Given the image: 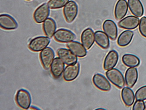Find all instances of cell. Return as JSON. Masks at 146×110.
Masks as SVG:
<instances>
[{"instance_id": "6da1fadb", "label": "cell", "mask_w": 146, "mask_h": 110, "mask_svg": "<svg viewBox=\"0 0 146 110\" xmlns=\"http://www.w3.org/2000/svg\"><path fill=\"white\" fill-rule=\"evenodd\" d=\"M106 75L108 80L118 88H123L125 85V80L121 72L116 68L108 70Z\"/></svg>"}, {"instance_id": "7a4b0ae2", "label": "cell", "mask_w": 146, "mask_h": 110, "mask_svg": "<svg viewBox=\"0 0 146 110\" xmlns=\"http://www.w3.org/2000/svg\"><path fill=\"white\" fill-rule=\"evenodd\" d=\"M15 101L19 107L24 110H27L31 107L32 102L30 93L25 89H19L15 95Z\"/></svg>"}, {"instance_id": "3957f363", "label": "cell", "mask_w": 146, "mask_h": 110, "mask_svg": "<svg viewBox=\"0 0 146 110\" xmlns=\"http://www.w3.org/2000/svg\"><path fill=\"white\" fill-rule=\"evenodd\" d=\"M50 39L48 37L39 36L31 40L28 45L30 50L34 52H39L47 47L50 43Z\"/></svg>"}, {"instance_id": "277c9868", "label": "cell", "mask_w": 146, "mask_h": 110, "mask_svg": "<svg viewBox=\"0 0 146 110\" xmlns=\"http://www.w3.org/2000/svg\"><path fill=\"white\" fill-rule=\"evenodd\" d=\"M78 13V5L74 1H68L64 7V15L66 22L69 23H72L75 20Z\"/></svg>"}, {"instance_id": "5b68a950", "label": "cell", "mask_w": 146, "mask_h": 110, "mask_svg": "<svg viewBox=\"0 0 146 110\" xmlns=\"http://www.w3.org/2000/svg\"><path fill=\"white\" fill-rule=\"evenodd\" d=\"M54 52L50 47H46L40 53V58L43 68L48 70L50 68L51 64L54 60Z\"/></svg>"}, {"instance_id": "8992f818", "label": "cell", "mask_w": 146, "mask_h": 110, "mask_svg": "<svg viewBox=\"0 0 146 110\" xmlns=\"http://www.w3.org/2000/svg\"><path fill=\"white\" fill-rule=\"evenodd\" d=\"M80 63L77 62L73 64L68 65L65 68L63 77L66 82H71L76 79L80 74Z\"/></svg>"}, {"instance_id": "52a82bcc", "label": "cell", "mask_w": 146, "mask_h": 110, "mask_svg": "<svg viewBox=\"0 0 146 110\" xmlns=\"http://www.w3.org/2000/svg\"><path fill=\"white\" fill-rule=\"evenodd\" d=\"M54 39L60 43H68L76 39V36L72 32L66 29H59L54 35Z\"/></svg>"}, {"instance_id": "ba28073f", "label": "cell", "mask_w": 146, "mask_h": 110, "mask_svg": "<svg viewBox=\"0 0 146 110\" xmlns=\"http://www.w3.org/2000/svg\"><path fill=\"white\" fill-rule=\"evenodd\" d=\"M50 11L48 5L44 3L38 7L33 13V19L37 23H44L49 16Z\"/></svg>"}, {"instance_id": "9c48e42d", "label": "cell", "mask_w": 146, "mask_h": 110, "mask_svg": "<svg viewBox=\"0 0 146 110\" xmlns=\"http://www.w3.org/2000/svg\"><path fill=\"white\" fill-rule=\"evenodd\" d=\"M58 56L66 64L70 65L76 64L78 61L77 56L72 53L69 49L60 48L57 51Z\"/></svg>"}, {"instance_id": "30bf717a", "label": "cell", "mask_w": 146, "mask_h": 110, "mask_svg": "<svg viewBox=\"0 0 146 110\" xmlns=\"http://www.w3.org/2000/svg\"><path fill=\"white\" fill-rule=\"evenodd\" d=\"M92 81L98 89L104 92H108L111 89V85L107 79L102 74H96L93 76Z\"/></svg>"}, {"instance_id": "8fae6325", "label": "cell", "mask_w": 146, "mask_h": 110, "mask_svg": "<svg viewBox=\"0 0 146 110\" xmlns=\"http://www.w3.org/2000/svg\"><path fill=\"white\" fill-rule=\"evenodd\" d=\"M139 18L133 15H129L122 19L118 23V26L121 28L134 30L139 25Z\"/></svg>"}, {"instance_id": "7c38bea8", "label": "cell", "mask_w": 146, "mask_h": 110, "mask_svg": "<svg viewBox=\"0 0 146 110\" xmlns=\"http://www.w3.org/2000/svg\"><path fill=\"white\" fill-rule=\"evenodd\" d=\"M0 27L5 30H14L18 27L14 18L9 15L3 14L0 15Z\"/></svg>"}, {"instance_id": "4fadbf2b", "label": "cell", "mask_w": 146, "mask_h": 110, "mask_svg": "<svg viewBox=\"0 0 146 110\" xmlns=\"http://www.w3.org/2000/svg\"><path fill=\"white\" fill-rule=\"evenodd\" d=\"M81 41L86 50L91 48L95 41L94 32L92 29L88 28L83 31L81 35Z\"/></svg>"}, {"instance_id": "5bb4252c", "label": "cell", "mask_w": 146, "mask_h": 110, "mask_svg": "<svg viewBox=\"0 0 146 110\" xmlns=\"http://www.w3.org/2000/svg\"><path fill=\"white\" fill-rule=\"evenodd\" d=\"M103 29L109 38L115 41L118 37V28L115 23L113 20L107 19L103 24Z\"/></svg>"}, {"instance_id": "9a60e30c", "label": "cell", "mask_w": 146, "mask_h": 110, "mask_svg": "<svg viewBox=\"0 0 146 110\" xmlns=\"http://www.w3.org/2000/svg\"><path fill=\"white\" fill-rule=\"evenodd\" d=\"M118 52L115 50L110 51L104 59L103 67L105 70H108L115 68L119 60Z\"/></svg>"}, {"instance_id": "2e32d148", "label": "cell", "mask_w": 146, "mask_h": 110, "mask_svg": "<svg viewBox=\"0 0 146 110\" xmlns=\"http://www.w3.org/2000/svg\"><path fill=\"white\" fill-rule=\"evenodd\" d=\"M65 64L59 57L54 58L50 68V72L54 78H59L62 76L65 68Z\"/></svg>"}, {"instance_id": "e0dca14e", "label": "cell", "mask_w": 146, "mask_h": 110, "mask_svg": "<svg viewBox=\"0 0 146 110\" xmlns=\"http://www.w3.org/2000/svg\"><path fill=\"white\" fill-rule=\"evenodd\" d=\"M128 11V3L126 0H119L115 6L114 14L117 20H120L127 14Z\"/></svg>"}, {"instance_id": "ac0fdd59", "label": "cell", "mask_w": 146, "mask_h": 110, "mask_svg": "<svg viewBox=\"0 0 146 110\" xmlns=\"http://www.w3.org/2000/svg\"><path fill=\"white\" fill-rule=\"evenodd\" d=\"M67 47L72 53L80 58L85 57L87 55V51L82 44L76 41L67 43Z\"/></svg>"}, {"instance_id": "d6986e66", "label": "cell", "mask_w": 146, "mask_h": 110, "mask_svg": "<svg viewBox=\"0 0 146 110\" xmlns=\"http://www.w3.org/2000/svg\"><path fill=\"white\" fill-rule=\"evenodd\" d=\"M138 78V72L135 68H129L126 70L125 75V84L128 87L133 88Z\"/></svg>"}, {"instance_id": "ffe728a7", "label": "cell", "mask_w": 146, "mask_h": 110, "mask_svg": "<svg viewBox=\"0 0 146 110\" xmlns=\"http://www.w3.org/2000/svg\"><path fill=\"white\" fill-rule=\"evenodd\" d=\"M128 7L131 13L137 17H141L144 14L143 5L140 0H128Z\"/></svg>"}, {"instance_id": "44dd1931", "label": "cell", "mask_w": 146, "mask_h": 110, "mask_svg": "<svg viewBox=\"0 0 146 110\" xmlns=\"http://www.w3.org/2000/svg\"><path fill=\"white\" fill-rule=\"evenodd\" d=\"M95 41L96 44L104 50H106L110 46L109 37L104 32L98 30L94 33Z\"/></svg>"}, {"instance_id": "7402d4cb", "label": "cell", "mask_w": 146, "mask_h": 110, "mask_svg": "<svg viewBox=\"0 0 146 110\" xmlns=\"http://www.w3.org/2000/svg\"><path fill=\"white\" fill-rule=\"evenodd\" d=\"M122 101L125 106L130 107L133 104L135 99V95L133 91L130 88L125 87L122 89L121 92Z\"/></svg>"}, {"instance_id": "603a6c76", "label": "cell", "mask_w": 146, "mask_h": 110, "mask_svg": "<svg viewBox=\"0 0 146 110\" xmlns=\"http://www.w3.org/2000/svg\"><path fill=\"white\" fill-rule=\"evenodd\" d=\"M43 30L45 34L49 38H52L56 32L57 26L55 21L51 18H48L43 23Z\"/></svg>"}, {"instance_id": "cb8c5ba5", "label": "cell", "mask_w": 146, "mask_h": 110, "mask_svg": "<svg viewBox=\"0 0 146 110\" xmlns=\"http://www.w3.org/2000/svg\"><path fill=\"white\" fill-rule=\"evenodd\" d=\"M133 36L134 33L132 30H125L118 37L117 44L121 47L126 46L132 42Z\"/></svg>"}, {"instance_id": "d4e9b609", "label": "cell", "mask_w": 146, "mask_h": 110, "mask_svg": "<svg viewBox=\"0 0 146 110\" xmlns=\"http://www.w3.org/2000/svg\"><path fill=\"white\" fill-rule=\"evenodd\" d=\"M122 63L129 68H136L141 64V60L136 55L132 54H125L122 57Z\"/></svg>"}, {"instance_id": "484cf974", "label": "cell", "mask_w": 146, "mask_h": 110, "mask_svg": "<svg viewBox=\"0 0 146 110\" xmlns=\"http://www.w3.org/2000/svg\"><path fill=\"white\" fill-rule=\"evenodd\" d=\"M69 0H50L48 5L51 9H61L64 7Z\"/></svg>"}, {"instance_id": "4316f807", "label": "cell", "mask_w": 146, "mask_h": 110, "mask_svg": "<svg viewBox=\"0 0 146 110\" xmlns=\"http://www.w3.org/2000/svg\"><path fill=\"white\" fill-rule=\"evenodd\" d=\"M135 98L137 101L146 100V85L137 89L135 93Z\"/></svg>"}, {"instance_id": "83f0119b", "label": "cell", "mask_w": 146, "mask_h": 110, "mask_svg": "<svg viewBox=\"0 0 146 110\" xmlns=\"http://www.w3.org/2000/svg\"><path fill=\"white\" fill-rule=\"evenodd\" d=\"M139 30L141 35L146 38V17L143 16L141 18L139 25Z\"/></svg>"}, {"instance_id": "f1b7e54d", "label": "cell", "mask_w": 146, "mask_h": 110, "mask_svg": "<svg viewBox=\"0 0 146 110\" xmlns=\"http://www.w3.org/2000/svg\"><path fill=\"white\" fill-rule=\"evenodd\" d=\"M133 110H145V103L143 101H137L134 103Z\"/></svg>"}, {"instance_id": "f546056e", "label": "cell", "mask_w": 146, "mask_h": 110, "mask_svg": "<svg viewBox=\"0 0 146 110\" xmlns=\"http://www.w3.org/2000/svg\"><path fill=\"white\" fill-rule=\"evenodd\" d=\"M97 110H104V108H98V109H97Z\"/></svg>"}, {"instance_id": "4dcf8cb0", "label": "cell", "mask_w": 146, "mask_h": 110, "mask_svg": "<svg viewBox=\"0 0 146 110\" xmlns=\"http://www.w3.org/2000/svg\"><path fill=\"white\" fill-rule=\"evenodd\" d=\"M144 103H145V109L146 110V102H144Z\"/></svg>"}, {"instance_id": "1f68e13d", "label": "cell", "mask_w": 146, "mask_h": 110, "mask_svg": "<svg viewBox=\"0 0 146 110\" xmlns=\"http://www.w3.org/2000/svg\"><path fill=\"white\" fill-rule=\"evenodd\" d=\"M26 1H32V0H26Z\"/></svg>"}]
</instances>
